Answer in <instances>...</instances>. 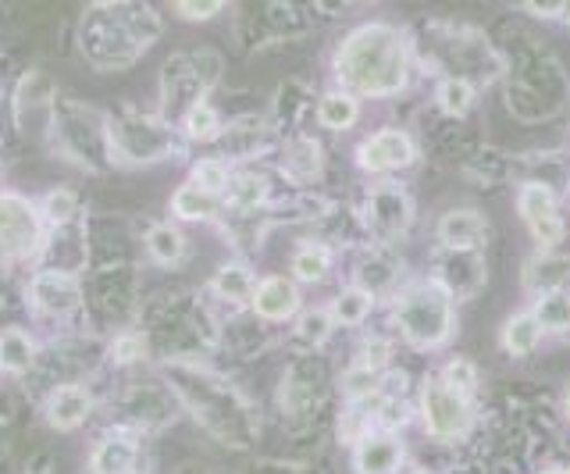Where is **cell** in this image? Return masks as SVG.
<instances>
[{
  "mask_svg": "<svg viewBox=\"0 0 570 474\" xmlns=\"http://www.w3.org/2000/svg\"><path fill=\"white\" fill-rule=\"evenodd\" d=\"M417 417L421 428L432 438H439V443H456L474 425V396H463L453 385H445L439 375H432L421 385Z\"/></svg>",
  "mask_w": 570,
  "mask_h": 474,
  "instance_id": "obj_3",
  "label": "cell"
},
{
  "mask_svg": "<svg viewBox=\"0 0 570 474\" xmlns=\"http://www.w3.org/2000/svg\"><path fill=\"white\" fill-rule=\"evenodd\" d=\"M435 103L442 115L450 118H463L471 108H474V86L463 79V76H445L435 90Z\"/></svg>",
  "mask_w": 570,
  "mask_h": 474,
  "instance_id": "obj_17",
  "label": "cell"
},
{
  "mask_svg": "<svg viewBox=\"0 0 570 474\" xmlns=\"http://www.w3.org/2000/svg\"><path fill=\"white\" fill-rule=\"evenodd\" d=\"M335 79L343 90L361 97H396L410 82V43L406 37L389 22H367L356 26L350 37L335 50Z\"/></svg>",
  "mask_w": 570,
  "mask_h": 474,
  "instance_id": "obj_1",
  "label": "cell"
},
{
  "mask_svg": "<svg viewBox=\"0 0 570 474\" xmlns=\"http://www.w3.org/2000/svg\"><path fill=\"white\" fill-rule=\"evenodd\" d=\"M40 239V221L32 207L18 197H0V260L22 257Z\"/></svg>",
  "mask_w": 570,
  "mask_h": 474,
  "instance_id": "obj_6",
  "label": "cell"
},
{
  "mask_svg": "<svg viewBox=\"0 0 570 474\" xmlns=\"http://www.w3.org/2000/svg\"><path fill=\"white\" fill-rule=\"evenodd\" d=\"M186 132L193 139H214L222 132V121H218V115H214L210 103H204V100L193 103L189 115H186Z\"/></svg>",
  "mask_w": 570,
  "mask_h": 474,
  "instance_id": "obj_27",
  "label": "cell"
},
{
  "mask_svg": "<svg viewBox=\"0 0 570 474\" xmlns=\"http://www.w3.org/2000/svg\"><path fill=\"white\" fill-rule=\"evenodd\" d=\"M335 332V318H332V310L328 307H314V310H307L299 318V325H296V336L307 343V346H321L328 336Z\"/></svg>",
  "mask_w": 570,
  "mask_h": 474,
  "instance_id": "obj_22",
  "label": "cell"
},
{
  "mask_svg": "<svg viewBox=\"0 0 570 474\" xmlns=\"http://www.w3.org/2000/svg\"><path fill=\"white\" fill-rule=\"evenodd\" d=\"M76 197H71L68 189H58V192H50L47 197V215L53 218V221H68L71 215H76Z\"/></svg>",
  "mask_w": 570,
  "mask_h": 474,
  "instance_id": "obj_30",
  "label": "cell"
},
{
  "mask_svg": "<svg viewBox=\"0 0 570 474\" xmlns=\"http://www.w3.org/2000/svg\"><path fill=\"white\" fill-rule=\"evenodd\" d=\"M232 189V204L236 207H257L264 200V179H257V175H239V179L228 182Z\"/></svg>",
  "mask_w": 570,
  "mask_h": 474,
  "instance_id": "obj_29",
  "label": "cell"
},
{
  "mask_svg": "<svg viewBox=\"0 0 570 474\" xmlns=\"http://www.w3.org/2000/svg\"><path fill=\"white\" fill-rule=\"evenodd\" d=\"M406 474H424V471H406Z\"/></svg>",
  "mask_w": 570,
  "mask_h": 474,
  "instance_id": "obj_36",
  "label": "cell"
},
{
  "mask_svg": "<svg viewBox=\"0 0 570 474\" xmlns=\"http://www.w3.org/2000/svg\"><path fill=\"white\" fill-rule=\"evenodd\" d=\"M282 168L293 175V179H311V175L321 168V147L314 144V139H296V144L285 150L282 157Z\"/></svg>",
  "mask_w": 570,
  "mask_h": 474,
  "instance_id": "obj_20",
  "label": "cell"
},
{
  "mask_svg": "<svg viewBox=\"0 0 570 474\" xmlns=\"http://www.w3.org/2000/svg\"><path fill=\"white\" fill-rule=\"evenodd\" d=\"M228 182H232V175H228V168L222 161H200L193 168V186L210 192V197H214V192L228 189Z\"/></svg>",
  "mask_w": 570,
  "mask_h": 474,
  "instance_id": "obj_28",
  "label": "cell"
},
{
  "mask_svg": "<svg viewBox=\"0 0 570 474\" xmlns=\"http://www.w3.org/2000/svg\"><path fill=\"white\" fill-rule=\"evenodd\" d=\"M175 11L183 14V19H210V14L222 11V4L218 0H214V4H178Z\"/></svg>",
  "mask_w": 570,
  "mask_h": 474,
  "instance_id": "obj_31",
  "label": "cell"
},
{
  "mask_svg": "<svg viewBox=\"0 0 570 474\" xmlns=\"http://www.w3.org/2000/svg\"><path fill=\"white\" fill-rule=\"evenodd\" d=\"M29 364H32V339L26 332L8 328L4 336H0V367L18 375V372H26Z\"/></svg>",
  "mask_w": 570,
  "mask_h": 474,
  "instance_id": "obj_21",
  "label": "cell"
},
{
  "mask_svg": "<svg viewBox=\"0 0 570 474\" xmlns=\"http://www.w3.org/2000/svg\"><path fill=\"white\" fill-rule=\"evenodd\" d=\"M417 161V144L406 129H379L356 147V165L371 175L403 171Z\"/></svg>",
  "mask_w": 570,
  "mask_h": 474,
  "instance_id": "obj_4",
  "label": "cell"
},
{
  "mask_svg": "<svg viewBox=\"0 0 570 474\" xmlns=\"http://www.w3.org/2000/svg\"><path fill=\"white\" fill-rule=\"evenodd\" d=\"M539 474H570V467H542Z\"/></svg>",
  "mask_w": 570,
  "mask_h": 474,
  "instance_id": "obj_34",
  "label": "cell"
},
{
  "mask_svg": "<svg viewBox=\"0 0 570 474\" xmlns=\"http://www.w3.org/2000/svg\"><path fill=\"white\" fill-rule=\"evenodd\" d=\"M563 414H567V421H570V385H567V393H563Z\"/></svg>",
  "mask_w": 570,
  "mask_h": 474,
  "instance_id": "obj_35",
  "label": "cell"
},
{
  "mask_svg": "<svg viewBox=\"0 0 570 474\" xmlns=\"http://www.w3.org/2000/svg\"><path fill=\"white\" fill-rule=\"evenodd\" d=\"M517 210H521V221L524 225H539L546 218H557L560 215V200L552 192L549 182H524L517 189Z\"/></svg>",
  "mask_w": 570,
  "mask_h": 474,
  "instance_id": "obj_12",
  "label": "cell"
},
{
  "mask_svg": "<svg viewBox=\"0 0 570 474\" xmlns=\"http://www.w3.org/2000/svg\"><path fill=\"white\" fill-rule=\"evenodd\" d=\"M410 221H414V200L406 197L403 186H379L367 200V225L379 233L385 243L403 236Z\"/></svg>",
  "mask_w": 570,
  "mask_h": 474,
  "instance_id": "obj_7",
  "label": "cell"
},
{
  "mask_svg": "<svg viewBox=\"0 0 570 474\" xmlns=\"http://www.w3.org/2000/svg\"><path fill=\"white\" fill-rule=\"evenodd\" d=\"M254 310L261 314L264 322H285V318H293V314L299 310V293H296V286L289 283V278L272 275L254 289Z\"/></svg>",
  "mask_w": 570,
  "mask_h": 474,
  "instance_id": "obj_9",
  "label": "cell"
},
{
  "mask_svg": "<svg viewBox=\"0 0 570 474\" xmlns=\"http://www.w3.org/2000/svg\"><path fill=\"white\" fill-rule=\"evenodd\" d=\"M392 322L414 349H439L456 332V300L439 278H414L392 300Z\"/></svg>",
  "mask_w": 570,
  "mask_h": 474,
  "instance_id": "obj_2",
  "label": "cell"
},
{
  "mask_svg": "<svg viewBox=\"0 0 570 474\" xmlns=\"http://www.w3.org/2000/svg\"><path fill=\"white\" fill-rule=\"evenodd\" d=\"M183 250H186V243L171 225H157L150 233V254L160 260V265H175V260L183 257Z\"/></svg>",
  "mask_w": 570,
  "mask_h": 474,
  "instance_id": "obj_26",
  "label": "cell"
},
{
  "mask_svg": "<svg viewBox=\"0 0 570 474\" xmlns=\"http://www.w3.org/2000/svg\"><path fill=\"white\" fill-rule=\"evenodd\" d=\"M328 268H332V254L321 243H307V247H299L293 254V275L299 283H325Z\"/></svg>",
  "mask_w": 570,
  "mask_h": 474,
  "instance_id": "obj_18",
  "label": "cell"
},
{
  "mask_svg": "<svg viewBox=\"0 0 570 474\" xmlns=\"http://www.w3.org/2000/svg\"><path fill=\"white\" fill-rule=\"evenodd\" d=\"M214 286H218L222 296H232V300H246V296L254 300V289H257L254 275H249V268H243V265L222 268L218 278H214Z\"/></svg>",
  "mask_w": 570,
  "mask_h": 474,
  "instance_id": "obj_23",
  "label": "cell"
},
{
  "mask_svg": "<svg viewBox=\"0 0 570 474\" xmlns=\"http://www.w3.org/2000/svg\"><path fill=\"white\" fill-rule=\"evenodd\" d=\"M435 239L442 250H460V254H481L489 243V221L474 207H453L445 210L435 225Z\"/></svg>",
  "mask_w": 570,
  "mask_h": 474,
  "instance_id": "obj_5",
  "label": "cell"
},
{
  "mask_svg": "<svg viewBox=\"0 0 570 474\" xmlns=\"http://www.w3.org/2000/svg\"><path fill=\"white\" fill-rule=\"evenodd\" d=\"M32 296H36V304H40L43 310H71L79 304V289L76 283H71L68 275H40L36 278V286H32Z\"/></svg>",
  "mask_w": 570,
  "mask_h": 474,
  "instance_id": "obj_15",
  "label": "cell"
},
{
  "mask_svg": "<svg viewBox=\"0 0 570 474\" xmlns=\"http://www.w3.org/2000/svg\"><path fill=\"white\" fill-rule=\"evenodd\" d=\"M542 339H546V328L531 314V307L510 314V318L503 322V328H499V346H503V354H510V357L534 354V349L542 346Z\"/></svg>",
  "mask_w": 570,
  "mask_h": 474,
  "instance_id": "obj_10",
  "label": "cell"
},
{
  "mask_svg": "<svg viewBox=\"0 0 570 474\" xmlns=\"http://www.w3.org/2000/svg\"><path fill=\"white\" fill-rule=\"evenodd\" d=\"M136 461V446L129 438H107V443L94 453V471L97 474H129Z\"/></svg>",
  "mask_w": 570,
  "mask_h": 474,
  "instance_id": "obj_19",
  "label": "cell"
},
{
  "mask_svg": "<svg viewBox=\"0 0 570 474\" xmlns=\"http://www.w3.org/2000/svg\"><path fill=\"white\" fill-rule=\"evenodd\" d=\"M356 118H361V100L346 90H332L317 100V121L332 132H346L356 126Z\"/></svg>",
  "mask_w": 570,
  "mask_h": 474,
  "instance_id": "obj_13",
  "label": "cell"
},
{
  "mask_svg": "<svg viewBox=\"0 0 570 474\" xmlns=\"http://www.w3.org/2000/svg\"><path fill=\"white\" fill-rule=\"evenodd\" d=\"M328 310H332L335 325H350V328H356V325H364V322L371 318V310H374V293H367V289H361V286H346V289L332 300Z\"/></svg>",
  "mask_w": 570,
  "mask_h": 474,
  "instance_id": "obj_16",
  "label": "cell"
},
{
  "mask_svg": "<svg viewBox=\"0 0 570 474\" xmlns=\"http://www.w3.org/2000/svg\"><path fill=\"white\" fill-rule=\"evenodd\" d=\"M142 354V343L139 339H118L115 343V357L118 361H136Z\"/></svg>",
  "mask_w": 570,
  "mask_h": 474,
  "instance_id": "obj_32",
  "label": "cell"
},
{
  "mask_svg": "<svg viewBox=\"0 0 570 474\" xmlns=\"http://www.w3.org/2000/svg\"><path fill=\"white\" fill-rule=\"evenodd\" d=\"M439 378L445 385H453V389L463 393V396H474V389H478V367L468 357H450V361L442 364Z\"/></svg>",
  "mask_w": 570,
  "mask_h": 474,
  "instance_id": "obj_24",
  "label": "cell"
},
{
  "mask_svg": "<svg viewBox=\"0 0 570 474\" xmlns=\"http://www.w3.org/2000/svg\"><path fill=\"white\" fill-rule=\"evenodd\" d=\"M171 207H175V215H183V218H207L214 210V197L196 186H183L171 197Z\"/></svg>",
  "mask_w": 570,
  "mask_h": 474,
  "instance_id": "obj_25",
  "label": "cell"
},
{
  "mask_svg": "<svg viewBox=\"0 0 570 474\" xmlns=\"http://www.w3.org/2000/svg\"><path fill=\"white\" fill-rule=\"evenodd\" d=\"M356 474H400L406 464L403 438L392 428H374L353 446Z\"/></svg>",
  "mask_w": 570,
  "mask_h": 474,
  "instance_id": "obj_8",
  "label": "cell"
},
{
  "mask_svg": "<svg viewBox=\"0 0 570 474\" xmlns=\"http://www.w3.org/2000/svg\"><path fill=\"white\" fill-rule=\"evenodd\" d=\"M531 314L542 322L546 336H570V289H557V293H542L531 300Z\"/></svg>",
  "mask_w": 570,
  "mask_h": 474,
  "instance_id": "obj_14",
  "label": "cell"
},
{
  "mask_svg": "<svg viewBox=\"0 0 570 474\" xmlns=\"http://www.w3.org/2000/svg\"><path fill=\"white\" fill-rule=\"evenodd\" d=\"M531 14H542V19H557V14L567 11V4H524Z\"/></svg>",
  "mask_w": 570,
  "mask_h": 474,
  "instance_id": "obj_33",
  "label": "cell"
},
{
  "mask_svg": "<svg viewBox=\"0 0 570 474\" xmlns=\"http://www.w3.org/2000/svg\"><path fill=\"white\" fill-rule=\"evenodd\" d=\"M89 407H94V399L82 389V385H61V389H53L50 399H47V421L53 428H76L86 421Z\"/></svg>",
  "mask_w": 570,
  "mask_h": 474,
  "instance_id": "obj_11",
  "label": "cell"
}]
</instances>
